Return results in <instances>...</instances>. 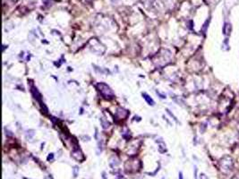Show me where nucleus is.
<instances>
[{"mask_svg": "<svg viewBox=\"0 0 239 179\" xmlns=\"http://www.w3.org/2000/svg\"><path fill=\"white\" fill-rule=\"evenodd\" d=\"M33 136H34V131L33 130L27 131V133H26V138L27 139H31Z\"/></svg>", "mask_w": 239, "mask_h": 179, "instance_id": "9", "label": "nucleus"}, {"mask_svg": "<svg viewBox=\"0 0 239 179\" xmlns=\"http://www.w3.org/2000/svg\"><path fill=\"white\" fill-rule=\"evenodd\" d=\"M179 179H183V175H182V173H181V172L179 173Z\"/></svg>", "mask_w": 239, "mask_h": 179, "instance_id": "16", "label": "nucleus"}, {"mask_svg": "<svg viewBox=\"0 0 239 179\" xmlns=\"http://www.w3.org/2000/svg\"><path fill=\"white\" fill-rule=\"evenodd\" d=\"M200 179H209V178L207 177L206 175H204V174H201V175H200Z\"/></svg>", "mask_w": 239, "mask_h": 179, "instance_id": "13", "label": "nucleus"}, {"mask_svg": "<svg viewBox=\"0 0 239 179\" xmlns=\"http://www.w3.org/2000/svg\"><path fill=\"white\" fill-rule=\"evenodd\" d=\"M232 179H239V176H236V177H232Z\"/></svg>", "mask_w": 239, "mask_h": 179, "instance_id": "17", "label": "nucleus"}, {"mask_svg": "<svg viewBox=\"0 0 239 179\" xmlns=\"http://www.w3.org/2000/svg\"><path fill=\"white\" fill-rule=\"evenodd\" d=\"M96 87H97L98 91H99V93L105 99L111 100V99H113L115 97V94H114L113 91L111 90V88L108 84H106L104 82H99V83H97Z\"/></svg>", "mask_w": 239, "mask_h": 179, "instance_id": "2", "label": "nucleus"}, {"mask_svg": "<svg viewBox=\"0 0 239 179\" xmlns=\"http://www.w3.org/2000/svg\"><path fill=\"white\" fill-rule=\"evenodd\" d=\"M24 179H27V178H24Z\"/></svg>", "mask_w": 239, "mask_h": 179, "instance_id": "18", "label": "nucleus"}, {"mask_svg": "<svg viewBox=\"0 0 239 179\" xmlns=\"http://www.w3.org/2000/svg\"><path fill=\"white\" fill-rule=\"evenodd\" d=\"M234 168V162L231 157L225 156L223 157L219 161V169L222 171V173L228 174Z\"/></svg>", "mask_w": 239, "mask_h": 179, "instance_id": "1", "label": "nucleus"}, {"mask_svg": "<svg viewBox=\"0 0 239 179\" xmlns=\"http://www.w3.org/2000/svg\"><path fill=\"white\" fill-rule=\"evenodd\" d=\"M143 97H144V100L146 101V102L148 103L150 106H154V105H155L154 101H153V100H152V99H151V98H150V96H149L147 93H145V92H144V93H143Z\"/></svg>", "mask_w": 239, "mask_h": 179, "instance_id": "6", "label": "nucleus"}, {"mask_svg": "<svg viewBox=\"0 0 239 179\" xmlns=\"http://www.w3.org/2000/svg\"><path fill=\"white\" fill-rule=\"evenodd\" d=\"M167 112L168 113V114H169V115H170V116H171V117H173V118H174V119H175V120H176V122H178V121H177V119L176 118V117H175V116H174V115H173V114H172V113H171V112H170L168 109H167Z\"/></svg>", "mask_w": 239, "mask_h": 179, "instance_id": "12", "label": "nucleus"}, {"mask_svg": "<svg viewBox=\"0 0 239 179\" xmlns=\"http://www.w3.org/2000/svg\"><path fill=\"white\" fill-rule=\"evenodd\" d=\"M117 179H125V178H124V177H123L122 175H119V176L118 177V178H117Z\"/></svg>", "mask_w": 239, "mask_h": 179, "instance_id": "15", "label": "nucleus"}, {"mask_svg": "<svg viewBox=\"0 0 239 179\" xmlns=\"http://www.w3.org/2000/svg\"><path fill=\"white\" fill-rule=\"evenodd\" d=\"M31 93H32V95H33L34 99H35V100H36L40 104V106L42 107V108L44 107V108L46 109V111H48L47 107H45L44 103L42 102V101H41V95H40V93L39 92L38 89H37V88H36L34 85H31Z\"/></svg>", "mask_w": 239, "mask_h": 179, "instance_id": "4", "label": "nucleus"}, {"mask_svg": "<svg viewBox=\"0 0 239 179\" xmlns=\"http://www.w3.org/2000/svg\"><path fill=\"white\" fill-rule=\"evenodd\" d=\"M157 94H159V95L160 96V98H161V99H165V98H166V96H165V95H162V94H160V93L158 91H157Z\"/></svg>", "mask_w": 239, "mask_h": 179, "instance_id": "14", "label": "nucleus"}, {"mask_svg": "<svg viewBox=\"0 0 239 179\" xmlns=\"http://www.w3.org/2000/svg\"><path fill=\"white\" fill-rule=\"evenodd\" d=\"M141 162L138 159H130L125 163V170L127 172H136L139 171L141 168Z\"/></svg>", "mask_w": 239, "mask_h": 179, "instance_id": "3", "label": "nucleus"}, {"mask_svg": "<svg viewBox=\"0 0 239 179\" xmlns=\"http://www.w3.org/2000/svg\"><path fill=\"white\" fill-rule=\"evenodd\" d=\"M72 157L77 161H82L84 159V155L82 154L80 149L73 150L72 152Z\"/></svg>", "mask_w": 239, "mask_h": 179, "instance_id": "5", "label": "nucleus"}, {"mask_svg": "<svg viewBox=\"0 0 239 179\" xmlns=\"http://www.w3.org/2000/svg\"><path fill=\"white\" fill-rule=\"evenodd\" d=\"M231 31V25L229 24H226L223 27V33L226 35H228Z\"/></svg>", "mask_w": 239, "mask_h": 179, "instance_id": "7", "label": "nucleus"}, {"mask_svg": "<svg viewBox=\"0 0 239 179\" xmlns=\"http://www.w3.org/2000/svg\"><path fill=\"white\" fill-rule=\"evenodd\" d=\"M100 123H101V126H102V127L104 128V129H107V128L109 126V123L108 122V120H106L104 117H100Z\"/></svg>", "mask_w": 239, "mask_h": 179, "instance_id": "8", "label": "nucleus"}, {"mask_svg": "<svg viewBox=\"0 0 239 179\" xmlns=\"http://www.w3.org/2000/svg\"><path fill=\"white\" fill-rule=\"evenodd\" d=\"M47 159H48V161H52V160L54 159V154L53 153L49 154L48 156V158H47Z\"/></svg>", "mask_w": 239, "mask_h": 179, "instance_id": "11", "label": "nucleus"}, {"mask_svg": "<svg viewBox=\"0 0 239 179\" xmlns=\"http://www.w3.org/2000/svg\"><path fill=\"white\" fill-rule=\"evenodd\" d=\"M78 171H79L78 167H74V168H73V176H74V177H77V175H78Z\"/></svg>", "mask_w": 239, "mask_h": 179, "instance_id": "10", "label": "nucleus"}]
</instances>
